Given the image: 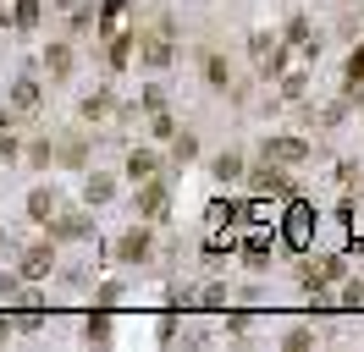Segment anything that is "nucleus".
I'll return each instance as SVG.
<instances>
[{"instance_id":"20e7f679","label":"nucleus","mask_w":364,"mask_h":352,"mask_svg":"<svg viewBox=\"0 0 364 352\" xmlns=\"http://www.w3.org/2000/svg\"><path fill=\"white\" fill-rule=\"evenodd\" d=\"M122 259H127V264L149 259V231H127V237H122Z\"/></svg>"},{"instance_id":"412c9836","label":"nucleus","mask_w":364,"mask_h":352,"mask_svg":"<svg viewBox=\"0 0 364 352\" xmlns=\"http://www.w3.org/2000/svg\"><path fill=\"white\" fill-rule=\"evenodd\" d=\"M55 6H83V0H55Z\"/></svg>"},{"instance_id":"7ed1b4c3","label":"nucleus","mask_w":364,"mask_h":352,"mask_svg":"<svg viewBox=\"0 0 364 352\" xmlns=\"http://www.w3.org/2000/svg\"><path fill=\"white\" fill-rule=\"evenodd\" d=\"M138 209H144V220H160V215H166V187L149 182V187L138 193Z\"/></svg>"},{"instance_id":"f03ea898","label":"nucleus","mask_w":364,"mask_h":352,"mask_svg":"<svg viewBox=\"0 0 364 352\" xmlns=\"http://www.w3.org/2000/svg\"><path fill=\"white\" fill-rule=\"evenodd\" d=\"M304 154H309L304 138H271L265 143V160H304Z\"/></svg>"},{"instance_id":"423d86ee","label":"nucleus","mask_w":364,"mask_h":352,"mask_svg":"<svg viewBox=\"0 0 364 352\" xmlns=\"http://www.w3.org/2000/svg\"><path fill=\"white\" fill-rule=\"evenodd\" d=\"M254 187H259V193H287V176L265 165V171H254Z\"/></svg>"},{"instance_id":"4be33fe9","label":"nucleus","mask_w":364,"mask_h":352,"mask_svg":"<svg viewBox=\"0 0 364 352\" xmlns=\"http://www.w3.org/2000/svg\"><path fill=\"white\" fill-rule=\"evenodd\" d=\"M0 341H6V319H0Z\"/></svg>"},{"instance_id":"f3484780","label":"nucleus","mask_w":364,"mask_h":352,"mask_svg":"<svg viewBox=\"0 0 364 352\" xmlns=\"http://www.w3.org/2000/svg\"><path fill=\"white\" fill-rule=\"evenodd\" d=\"M205 77H210V83H227V61H221V55H210V61H205Z\"/></svg>"},{"instance_id":"4468645a","label":"nucleus","mask_w":364,"mask_h":352,"mask_svg":"<svg viewBox=\"0 0 364 352\" xmlns=\"http://www.w3.org/2000/svg\"><path fill=\"white\" fill-rule=\"evenodd\" d=\"M215 176H243V160H237V154H221V160H215Z\"/></svg>"},{"instance_id":"f257e3e1","label":"nucleus","mask_w":364,"mask_h":352,"mask_svg":"<svg viewBox=\"0 0 364 352\" xmlns=\"http://www.w3.org/2000/svg\"><path fill=\"white\" fill-rule=\"evenodd\" d=\"M282 237H287V248H309V237H315V215H309V204H293V209H287Z\"/></svg>"},{"instance_id":"f8f14e48","label":"nucleus","mask_w":364,"mask_h":352,"mask_svg":"<svg viewBox=\"0 0 364 352\" xmlns=\"http://www.w3.org/2000/svg\"><path fill=\"white\" fill-rule=\"evenodd\" d=\"M127 176H138V182L155 176V154H133V160H127Z\"/></svg>"},{"instance_id":"dca6fc26","label":"nucleus","mask_w":364,"mask_h":352,"mask_svg":"<svg viewBox=\"0 0 364 352\" xmlns=\"http://www.w3.org/2000/svg\"><path fill=\"white\" fill-rule=\"evenodd\" d=\"M17 22L33 28V22H39V0H17Z\"/></svg>"},{"instance_id":"a211bd4d","label":"nucleus","mask_w":364,"mask_h":352,"mask_svg":"<svg viewBox=\"0 0 364 352\" xmlns=\"http://www.w3.org/2000/svg\"><path fill=\"white\" fill-rule=\"evenodd\" d=\"M342 308H364V281L348 286V297H342Z\"/></svg>"},{"instance_id":"aec40b11","label":"nucleus","mask_w":364,"mask_h":352,"mask_svg":"<svg viewBox=\"0 0 364 352\" xmlns=\"http://www.w3.org/2000/svg\"><path fill=\"white\" fill-rule=\"evenodd\" d=\"M122 11H127V0H105V28H111V22L122 17Z\"/></svg>"},{"instance_id":"39448f33","label":"nucleus","mask_w":364,"mask_h":352,"mask_svg":"<svg viewBox=\"0 0 364 352\" xmlns=\"http://www.w3.org/2000/svg\"><path fill=\"white\" fill-rule=\"evenodd\" d=\"M50 264H55L50 248H28V253H23V275H50Z\"/></svg>"},{"instance_id":"1a4fd4ad","label":"nucleus","mask_w":364,"mask_h":352,"mask_svg":"<svg viewBox=\"0 0 364 352\" xmlns=\"http://www.w3.org/2000/svg\"><path fill=\"white\" fill-rule=\"evenodd\" d=\"M55 237H89V220H77V215H67V220H55Z\"/></svg>"},{"instance_id":"6ab92c4d","label":"nucleus","mask_w":364,"mask_h":352,"mask_svg":"<svg viewBox=\"0 0 364 352\" xmlns=\"http://www.w3.org/2000/svg\"><path fill=\"white\" fill-rule=\"evenodd\" d=\"M111 198V182H89V204H105Z\"/></svg>"},{"instance_id":"0eeeda50","label":"nucleus","mask_w":364,"mask_h":352,"mask_svg":"<svg viewBox=\"0 0 364 352\" xmlns=\"http://www.w3.org/2000/svg\"><path fill=\"white\" fill-rule=\"evenodd\" d=\"M144 61L166 66V61H171V44H166V39H144Z\"/></svg>"},{"instance_id":"9b49d317","label":"nucleus","mask_w":364,"mask_h":352,"mask_svg":"<svg viewBox=\"0 0 364 352\" xmlns=\"http://www.w3.org/2000/svg\"><path fill=\"white\" fill-rule=\"evenodd\" d=\"M50 209H55V198H50L45 187H39V193H28V215H33V220H45Z\"/></svg>"},{"instance_id":"ddd939ff","label":"nucleus","mask_w":364,"mask_h":352,"mask_svg":"<svg viewBox=\"0 0 364 352\" xmlns=\"http://www.w3.org/2000/svg\"><path fill=\"white\" fill-rule=\"evenodd\" d=\"M243 259H249V264H265V259H271V242H265V237H254L249 248H243Z\"/></svg>"},{"instance_id":"2eb2a0df","label":"nucleus","mask_w":364,"mask_h":352,"mask_svg":"<svg viewBox=\"0 0 364 352\" xmlns=\"http://www.w3.org/2000/svg\"><path fill=\"white\" fill-rule=\"evenodd\" d=\"M133 61V39H111V66H127Z\"/></svg>"},{"instance_id":"9d476101","label":"nucleus","mask_w":364,"mask_h":352,"mask_svg":"<svg viewBox=\"0 0 364 352\" xmlns=\"http://www.w3.org/2000/svg\"><path fill=\"white\" fill-rule=\"evenodd\" d=\"M45 61H50V72L61 77V72H72V50H61V44H50V50H45Z\"/></svg>"},{"instance_id":"6e6552de","label":"nucleus","mask_w":364,"mask_h":352,"mask_svg":"<svg viewBox=\"0 0 364 352\" xmlns=\"http://www.w3.org/2000/svg\"><path fill=\"white\" fill-rule=\"evenodd\" d=\"M11 105H17V110H33V105H39V83H28V77H23L17 94H11Z\"/></svg>"}]
</instances>
